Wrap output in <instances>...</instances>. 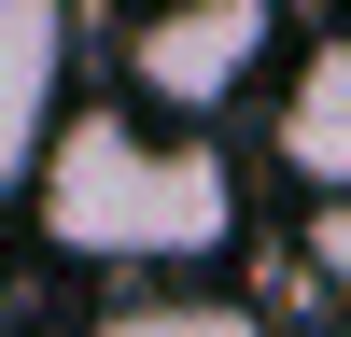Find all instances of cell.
I'll list each match as a JSON object with an SVG mask.
<instances>
[{
  "instance_id": "obj_1",
  "label": "cell",
  "mask_w": 351,
  "mask_h": 337,
  "mask_svg": "<svg viewBox=\"0 0 351 337\" xmlns=\"http://www.w3.org/2000/svg\"><path fill=\"white\" fill-rule=\"evenodd\" d=\"M28 225L71 267H211L239 239V168L155 112H56L28 155Z\"/></svg>"
},
{
  "instance_id": "obj_2",
  "label": "cell",
  "mask_w": 351,
  "mask_h": 337,
  "mask_svg": "<svg viewBox=\"0 0 351 337\" xmlns=\"http://www.w3.org/2000/svg\"><path fill=\"white\" fill-rule=\"evenodd\" d=\"M267 42H281V0H155L127 28V99L155 127H197L267 71Z\"/></svg>"
},
{
  "instance_id": "obj_3",
  "label": "cell",
  "mask_w": 351,
  "mask_h": 337,
  "mask_svg": "<svg viewBox=\"0 0 351 337\" xmlns=\"http://www.w3.org/2000/svg\"><path fill=\"white\" fill-rule=\"evenodd\" d=\"M56 56H71V14L56 0H0V197L28 183V155L56 127Z\"/></svg>"
},
{
  "instance_id": "obj_4",
  "label": "cell",
  "mask_w": 351,
  "mask_h": 337,
  "mask_svg": "<svg viewBox=\"0 0 351 337\" xmlns=\"http://www.w3.org/2000/svg\"><path fill=\"white\" fill-rule=\"evenodd\" d=\"M281 183L295 197H337L351 183V56L337 42H309L295 84H281Z\"/></svg>"
},
{
  "instance_id": "obj_5",
  "label": "cell",
  "mask_w": 351,
  "mask_h": 337,
  "mask_svg": "<svg viewBox=\"0 0 351 337\" xmlns=\"http://www.w3.org/2000/svg\"><path fill=\"white\" fill-rule=\"evenodd\" d=\"M99 337H267L253 309H225V295H155V309H112Z\"/></svg>"
}]
</instances>
